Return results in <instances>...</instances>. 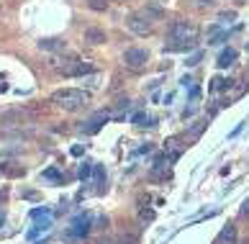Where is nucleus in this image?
Here are the masks:
<instances>
[{
	"mask_svg": "<svg viewBox=\"0 0 249 244\" xmlns=\"http://www.w3.org/2000/svg\"><path fill=\"white\" fill-rule=\"evenodd\" d=\"M196 23H190V21H175L170 29H167V39L170 41H182L178 44L172 52H185V49H193V44H196Z\"/></svg>",
	"mask_w": 249,
	"mask_h": 244,
	"instance_id": "f257e3e1",
	"label": "nucleus"
},
{
	"mask_svg": "<svg viewBox=\"0 0 249 244\" xmlns=\"http://www.w3.org/2000/svg\"><path fill=\"white\" fill-rule=\"evenodd\" d=\"M52 100L57 103L59 108H64V111H82L88 106V93H82L77 88H64V90L54 93Z\"/></svg>",
	"mask_w": 249,
	"mask_h": 244,
	"instance_id": "f03ea898",
	"label": "nucleus"
},
{
	"mask_svg": "<svg viewBox=\"0 0 249 244\" xmlns=\"http://www.w3.org/2000/svg\"><path fill=\"white\" fill-rule=\"evenodd\" d=\"M52 67L57 70L59 75H67V77H72V75H85L90 72V64H82L75 54H70V57H52Z\"/></svg>",
	"mask_w": 249,
	"mask_h": 244,
	"instance_id": "7ed1b4c3",
	"label": "nucleus"
},
{
	"mask_svg": "<svg viewBox=\"0 0 249 244\" xmlns=\"http://www.w3.org/2000/svg\"><path fill=\"white\" fill-rule=\"evenodd\" d=\"M146 62H149V54H146L144 49H126L124 52V64L128 70H134V72L144 70Z\"/></svg>",
	"mask_w": 249,
	"mask_h": 244,
	"instance_id": "20e7f679",
	"label": "nucleus"
},
{
	"mask_svg": "<svg viewBox=\"0 0 249 244\" xmlns=\"http://www.w3.org/2000/svg\"><path fill=\"white\" fill-rule=\"evenodd\" d=\"M126 26L131 29L136 36H146V34H152V21L146 18L144 13H131L126 18Z\"/></svg>",
	"mask_w": 249,
	"mask_h": 244,
	"instance_id": "39448f33",
	"label": "nucleus"
},
{
	"mask_svg": "<svg viewBox=\"0 0 249 244\" xmlns=\"http://www.w3.org/2000/svg\"><path fill=\"white\" fill-rule=\"evenodd\" d=\"M88 44H93V46H100V44H106V31L103 29H85V36H82Z\"/></svg>",
	"mask_w": 249,
	"mask_h": 244,
	"instance_id": "423d86ee",
	"label": "nucleus"
},
{
	"mask_svg": "<svg viewBox=\"0 0 249 244\" xmlns=\"http://www.w3.org/2000/svg\"><path fill=\"white\" fill-rule=\"evenodd\" d=\"M234 242H236V226L229 224V226H224V231L218 234V239L213 244H234Z\"/></svg>",
	"mask_w": 249,
	"mask_h": 244,
	"instance_id": "0eeeda50",
	"label": "nucleus"
},
{
	"mask_svg": "<svg viewBox=\"0 0 249 244\" xmlns=\"http://www.w3.org/2000/svg\"><path fill=\"white\" fill-rule=\"evenodd\" d=\"M26 116H29L26 111H5V113H0V124H18Z\"/></svg>",
	"mask_w": 249,
	"mask_h": 244,
	"instance_id": "6e6552de",
	"label": "nucleus"
},
{
	"mask_svg": "<svg viewBox=\"0 0 249 244\" xmlns=\"http://www.w3.org/2000/svg\"><path fill=\"white\" fill-rule=\"evenodd\" d=\"M106 121H108V116H106V113H98V116H93V118L88 121L90 126H82V131H88V134H95V131H98L100 126H103Z\"/></svg>",
	"mask_w": 249,
	"mask_h": 244,
	"instance_id": "1a4fd4ad",
	"label": "nucleus"
},
{
	"mask_svg": "<svg viewBox=\"0 0 249 244\" xmlns=\"http://www.w3.org/2000/svg\"><path fill=\"white\" fill-rule=\"evenodd\" d=\"M39 49H44V52H57V49H64V41H62V39H41V41H39Z\"/></svg>",
	"mask_w": 249,
	"mask_h": 244,
	"instance_id": "9d476101",
	"label": "nucleus"
},
{
	"mask_svg": "<svg viewBox=\"0 0 249 244\" xmlns=\"http://www.w3.org/2000/svg\"><path fill=\"white\" fill-rule=\"evenodd\" d=\"M234 59H236V52H234V49H226V52L218 57V67H229V64H234Z\"/></svg>",
	"mask_w": 249,
	"mask_h": 244,
	"instance_id": "9b49d317",
	"label": "nucleus"
},
{
	"mask_svg": "<svg viewBox=\"0 0 249 244\" xmlns=\"http://www.w3.org/2000/svg\"><path fill=\"white\" fill-rule=\"evenodd\" d=\"M134 124H136V126H154V118L139 113V116H134Z\"/></svg>",
	"mask_w": 249,
	"mask_h": 244,
	"instance_id": "f8f14e48",
	"label": "nucleus"
},
{
	"mask_svg": "<svg viewBox=\"0 0 249 244\" xmlns=\"http://www.w3.org/2000/svg\"><path fill=\"white\" fill-rule=\"evenodd\" d=\"M88 5L93 11H108V0H88Z\"/></svg>",
	"mask_w": 249,
	"mask_h": 244,
	"instance_id": "ddd939ff",
	"label": "nucleus"
},
{
	"mask_svg": "<svg viewBox=\"0 0 249 244\" xmlns=\"http://www.w3.org/2000/svg\"><path fill=\"white\" fill-rule=\"evenodd\" d=\"M203 129H206V121H198V124L193 126V131H190V136H198V134H200Z\"/></svg>",
	"mask_w": 249,
	"mask_h": 244,
	"instance_id": "4468645a",
	"label": "nucleus"
},
{
	"mask_svg": "<svg viewBox=\"0 0 249 244\" xmlns=\"http://www.w3.org/2000/svg\"><path fill=\"white\" fill-rule=\"evenodd\" d=\"M239 216H242V219H249V201L242 203V208H239Z\"/></svg>",
	"mask_w": 249,
	"mask_h": 244,
	"instance_id": "2eb2a0df",
	"label": "nucleus"
},
{
	"mask_svg": "<svg viewBox=\"0 0 249 244\" xmlns=\"http://www.w3.org/2000/svg\"><path fill=\"white\" fill-rule=\"evenodd\" d=\"M198 62H200V54H196V57H190V59H188L190 67H193V64H198Z\"/></svg>",
	"mask_w": 249,
	"mask_h": 244,
	"instance_id": "dca6fc26",
	"label": "nucleus"
},
{
	"mask_svg": "<svg viewBox=\"0 0 249 244\" xmlns=\"http://www.w3.org/2000/svg\"><path fill=\"white\" fill-rule=\"evenodd\" d=\"M88 175H90V167L85 165V167H82V170H80V177H88Z\"/></svg>",
	"mask_w": 249,
	"mask_h": 244,
	"instance_id": "f3484780",
	"label": "nucleus"
},
{
	"mask_svg": "<svg viewBox=\"0 0 249 244\" xmlns=\"http://www.w3.org/2000/svg\"><path fill=\"white\" fill-rule=\"evenodd\" d=\"M118 244H134L131 239H121V242H118Z\"/></svg>",
	"mask_w": 249,
	"mask_h": 244,
	"instance_id": "a211bd4d",
	"label": "nucleus"
},
{
	"mask_svg": "<svg viewBox=\"0 0 249 244\" xmlns=\"http://www.w3.org/2000/svg\"><path fill=\"white\" fill-rule=\"evenodd\" d=\"M100 244H110V242H100Z\"/></svg>",
	"mask_w": 249,
	"mask_h": 244,
	"instance_id": "6ab92c4d",
	"label": "nucleus"
}]
</instances>
